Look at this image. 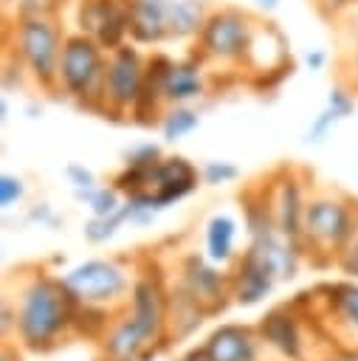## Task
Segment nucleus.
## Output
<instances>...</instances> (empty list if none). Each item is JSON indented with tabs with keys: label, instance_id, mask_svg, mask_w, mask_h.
Masks as SVG:
<instances>
[{
	"label": "nucleus",
	"instance_id": "f257e3e1",
	"mask_svg": "<svg viewBox=\"0 0 358 361\" xmlns=\"http://www.w3.org/2000/svg\"><path fill=\"white\" fill-rule=\"evenodd\" d=\"M65 37L68 31L54 11H14L6 25V48L23 62L28 79L45 93L59 87V56Z\"/></svg>",
	"mask_w": 358,
	"mask_h": 361
},
{
	"label": "nucleus",
	"instance_id": "f03ea898",
	"mask_svg": "<svg viewBox=\"0 0 358 361\" xmlns=\"http://www.w3.org/2000/svg\"><path fill=\"white\" fill-rule=\"evenodd\" d=\"M79 299L62 279L39 274L20 296L17 336L31 353H48L59 344V336L73 330V313Z\"/></svg>",
	"mask_w": 358,
	"mask_h": 361
},
{
	"label": "nucleus",
	"instance_id": "7ed1b4c3",
	"mask_svg": "<svg viewBox=\"0 0 358 361\" xmlns=\"http://www.w3.org/2000/svg\"><path fill=\"white\" fill-rule=\"evenodd\" d=\"M257 31L259 20L251 11L240 6H217L209 11L195 39V54L206 65H220L226 71H251Z\"/></svg>",
	"mask_w": 358,
	"mask_h": 361
},
{
	"label": "nucleus",
	"instance_id": "20e7f679",
	"mask_svg": "<svg viewBox=\"0 0 358 361\" xmlns=\"http://www.w3.org/2000/svg\"><path fill=\"white\" fill-rule=\"evenodd\" d=\"M107 51L82 31H68L59 56V93L76 104L101 113Z\"/></svg>",
	"mask_w": 358,
	"mask_h": 361
},
{
	"label": "nucleus",
	"instance_id": "39448f33",
	"mask_svg": "<svg viewBox=\"0 0 358 361\" xmlns=\"http://www.w3.org/2000/svg\"><path fill=\"white\" fill-rule=\"evenodd\" d=\"M304 245L327 254H344V248L358 234V203L344 195L321 192L304 203Z\"/></svg>",
	"mask_w": 358,
	"mask_h": 361
},
{
	"label": "nucleus",
	"instance_id": "423d86ee",
	"mask_svg": "<svg viewBox=\"0 0 358 361\" xmlns=\"http://www.w3.org/2000/svg\"><path fill=\"white\" fill-rule=\"evenodd\" d=\"M147 73V54L135 42H124L121 48L107 54L104 71V96H101V116L121 118L132 113Z\"/></svg>",
	"mask_w": 358,
	"mask_h": 361
},
{
	"label": "nucleus",
	"instance_id": "0eeeda50",
	"mask_svg": "<svg viewBox=\"0 0 358 361\" xmlns=\"http://www.w3.org/2000/svg\"><path fill=\"white\" fill-rule=\"evenodd\" d=\"M65 288L85 305H110L130 288V276L113 259H87L62 276Z\"/></svg>",
	"mask_w": 358,
	"mask_h": 361
},
{
	"label": "nucleus",
	"instance_id": "6e6552de",
	"mask_svg": "<svg viewBox=\"0 0 358 361\" xmlns=\"http://www.w3.org/2000/svg\"><path fill=\"white\" fill-rule=\"evenodd\" d=\"M132 0H76V31L93 37L107 54L130 42Z\"/></svg>",
	"mask_w": 358,
	"mask_h": 361
},
{
	"label": "nucleus",
	"instance_id": "1a4fd4ad",
	"mask_svg": "<svg viewBox=\"0 0 358 361\" xmlns=\"http://www.w3.org/2000/svg\"><path fill=\"white\" fill-rule=\"evenodd\" d=\"M200 169L183 158V155H163L155 166H152V178H149V192H144L152 206L161 212L183 197H189L197 186H200Z\"/></svg>",
	"mask_w": 358,
	"mask_h": 361
},
{
	"label": "nucleus",
	"instance_id": "9d476101",
	"mask_svg": "<svg viewBox=\"0 0 358 361\" xmlns=\"http://www.w3.org/2000/svg\"><path fill=\"white\" fill-rule=\"evenodd\" d=\"M265 192H268V200H271V209H273L279 231L296 248H302L304 245L302 220H304V203H307L304 183L296 178L293 169H279V180L273 186H265Z\"/></svg>",
	"mask_w": 358,
	"mask_h": 361
},
{
	"label": "nucleus",
	"instance_id": "9b49d317",
	"mask_svg": "<svg viewBox=\"0 0 358 361\" xmlns=\"http://www.w3.org/2000/svg\"><path fill=\"white\" fill-rule=\"evenodd\" d=\"M209 65L192 51L180 59H172L163 82L166 104H192L206 96L209 90Z\"/></svg>",
	"mask_w": 358,
	"mask_h": 361
},
{
	"label": "nucleus",
	"instance_id": "f8f14e48",
	"mask_svg": "<svg viewBox=\"0 0 358 361\" xmlns=\"http://www.w3.org/2000/svg\"><path fill=\"white\" fill-rule=\"evenodd\" d=\"M130 42L141 48H158L169 42V0L130 3Z\"/></svg>",
	"mask_w": 358,
	"mask_h": 361
},
{
	"label": "nucleus",
	"instance_id": "ddd939ff",
	"mask_svg": "<svg viewBox=\"0 0 358 361\" xmlns=\"http://www.w3.org/2000/svg\"><path fill=\"white\" fill-rule=\"evenodd\" d=\"M180 285L206 307V313H214L226 305V296L231 293V279L217 274L211 265H206L200 257H189L183 262V279Z\"/></svg>",
	"mask_w": 358,
	"mask_h": 361
},
{
	"label": "nucleus",
	"instance_id": "4468645a",
	"mask_svg": "<svg viewBox=\"0 0 358 361\" xmlns=\"http://www.w3.org/2000/svg\"><path fill=\"white\" fill-rule=\"evenodd\" d=\"M259 338L276 350L282 358L288 361H302L304 355V338H302V327L296 322V316L288 307H273L262 316L259 327H257Z\"/></svg>",
	"mask_w": 358,
	"mask_h": 361
},
{
	"label": "nucleus",
	"instance_id": "2eb2a0df",
	"mask_svg": "<svg viewBox=\"0 0 358 361\" xmlns=\"http://www.w3.org/2000/svg\"><path fill=\"white\" fill-rule=\"evenodd\" d=\"M259 341V333L245 324H220L217 330H211L203 350L209 361H257Z\"/></svg>",
	"mask_w": 358,
	"mask_h": 361
},
{
	"label": "nucleus",
	"instance_id": "dca6fc26",
	"mask_svg": "<svg viewBox=\"0 0 358 361\" xmlns=\"http://www.w3.org/2000/svg\"><path fill=\"white\" fill-rule=\"evenodd\" d=\"M155 344V336L130 313L104 338V361H147L152 353L149 347Z\"/></svg>",
	"mask_w": 358,
	"mask_h": 361
},
{
	"label": "nucleus",
	"instance_id": "f3484780",
	"mask_svg": "<svg viewBox=\"0 0 358 361\" xmlns=\"http://www.w3.org/2000/svg\"><path fill=\"white\" fill-rule=\"evenodd\" d=\"M228 279H231V296L240 305H257L259 299H265L271 293V288L276 282L273 271L257 257L254 248H248L237 259V268H234V274Z\"/></svg>",
	"mask_w": 358,
	"mask_h": 361
},
{
	"label": "nucleus",
	"instance_id": "a211bd4d",
	"mask_svg": "<svg viewBox=\"0 0 358 361\" xmlns=\"http://www.w3.org/2000/svg\"><path fill=\"white\" fill-rule=\"evenodd\" d=\"M209 11L206 0H169V42H195Z\"/></svg>",
	"mask_w": 358,
	"mask_h": 361
},
{
	"label": "nucleus",
	"instance_id": "6ab92c4d",
	"mask_svg": "<svg viewBox=\"0 0 358 361\" xmlns=\"http://www.w3.org/2000/svg\"><path fill=\"white\" fill-rule=\"evenodd\" d=\"M234 237H237V223L228 214H214L206 223V257L217 265L234 259Z\"/></svg>",
	"mask_w": 358,
	"mask_h": 361
},
{
	"label": "nucleus",
	"instance_id": "aec40b11",
	"mask_svg": "<svg viewBox=\"0 0 358 361\" xmlns=\"http://www.w3.org/2000/svg\"><path fill=\"white\" fill-rule=\"evenodd\" d=\"M327 296V307L330 313L352 333H358V285L355 282H335V285H324L321 288Z\"/></svg>",
	"mask_w": 358,
	"mask_h": 361
},
{
	"label": "nucleus",
	"instance_id": "412c9836",
	"mask_svg": "<svg viewBox=\"0 0 358 361\" xmlns=\"http://www.w3.org/2000/svg\"><path fill=\"white\" fill-rule=\"evenodd\" d=\"M161 135L163 141L175 144V141H183L186 135H192L197 127H200V113L192 107V104H169L161 116Z\"/></svg>",
	"mask_w": 358,
	"mask_h": 361
},
{
	"label": "nucleus",
	"instance_id": "4be33fe9",
	"mask_svg": "<svg viewBox=\"0 0 358 361\" xmlns=\"http://www.w3.org/2000/svg\"><path fill=\"white\" fill-rule=\"evenodd\" d=\"M73 197L79 203H85L90 209V217H107L113 214L118 206H121V192L110 183V186H101V183H93L87 189H73Z\"/></svg>",
	"mask_w": 358,
	"mask_h": 361
},
{
	"label": "nucleus",
	"instance_id": "5701e85b",
	"mask_svg": "<svg viewBox=\"0 0 358 361\" xmlns=\"http://www.w3.org/2000/svg\"><path fill=\"white\" fill-rule=\"evenodd\" d=\"M341 121H344V116H341L333 104L324 102V107L313 116V121H310V127H307V133H304V144H321Z\"/></svg>",
	"mask_w": 358,
	"mask_h": 361
},
{
	"label": "nucleus",
	"instance_id": "b1692460",
	"mask_svg": "<svg viewBox=\"0 0 358 361\" xmlns=\"http://www.w3.org/2000/svg\"><path fill=\"white\" fill-rule=\"evenodd\" d=\"M237 178H240V169L231 161H206L200 166V180L206 186H223V183H231Z\"/></svg>",
	"mask_w": 358,
	"mask_h": 361
},
{
	"label": "nucleus",
	"instance_id": "393cba45",
	"mask_svg": "<svg viewBox=\"0 0 358 361\" xmlns=\"http://www.w3.org/2000/svg\"><path fill=\"white\" fill-rule=\"evenodd\" d=\"M161 158H163V152H161V147L152 144V141L132 144V147L124 152V164H127V166H155Z\"/></svg>",
	"mask_w": 358,
	"mask_h": 361
},
{
	"label": "nucleus",
	"instance_id": "a878e982",
	"mask_svg": "<svg viewBox=\"0 0 358 361\" xmlns=\"http://www.w3.org/2000/svg\"><path fill=\"white\" fill-rule=\"evenodd\" d=\"M25 76H28V71L23 68V62L6 48V54H3V73H0V79H3V90L8 93L11 87H20V85L25 82Z\"/></svg>",
	"mask_w": 358,
	"mask_h": 361
},
{
	"label": "nucleus",
	"instance_id": "bb28decb",
	"mask_svg": "<svg viewBox=\"0 0 358 361\" xmlns=\"http://www.w3.org/2000/svg\"><path fill=\"white\" fill-rule=\"evenodd\" d=\"M23 195H25L23 178L3 172V175H0V206H3V209H11V206H17V203L23 200Z\"/></svg>",
	"mask_w": 358,
	"mask_h": 361
},
{
	"label": "nucleus",
	"instance_id": "cd10ccee",
	"mask_svg": "<svg viewBox=\"0 0 358 361\" xmlns=\"http://www.w3.org/2000/svg\"><path fill=\"white\" fill-rule=\"evenodd\" d=\"M65 180L70 183V189H87V186H93V183H96V175H93L85 164L70 161V164L65 166Z\"/></svg>",
	"mask_w": 358,
	"mask_h": 361
},
{
	"label": "nucleus",
	"instance_id": "c85d7f7f",
	"mask_svg": "<svg viewBox=\"0 0 358 361\" xmlns=\"http://www.w3.org/2000/svg\"><path fill=\"white\" fill-rule=\"evenodd\" d=\"M70 0H14V11H54L65 8Z\"/></svg>",
	"mask_w": 358,
	"mask_h": 361
},
{
	"label": "nucleus",
	"instance_id": "c756f323",
	"mask_svg": "<svg viewBox=\"0 0 358 361\" xmlns=\"http://www.w3.org/2000/svg\"><path fill=\"white\" fill-rule=\"evenodd\" d=\"M28 220H31V223H39V226H56V223H59V217L54 214V209H51L48 203H37V206H31Z\"/></svg>",
	"mask_w": 358,
	"mask_h": 361
},
{
	"label": "nucleus",
	"instance_id": "7c9ffc66",
	"mask_svg": "<svg viewBox=\"0 0 358 361\" xmlns=\"http://www.w3.org/2000/svg\"><path fill=\"white\" fill-rule=\"evenodd\" d=\"M341 268H344V274L358 276V234H355L352 243L344 248V254H341Z\"/></svg>",
	"mask_w": 358,
	"mask_h": 361
},
{
	"label": "nucleus",
	"instance_id": "2f4dec72",
	"mask_svg": "<svg viewBox=\"0 0 358 361\" xmlns=\"http://www.w3.org/2000/svg\"><path fill=\"white\" fill-rule=\"evenodd\" d=\"M327 51H321V48H310L307 54H304V65L310 68V71H324V65H327Z\"/></svg>",
	"mask_w": 358,
	"mask_h": 361
},
{
	"label": "nucleus",
	"instance_id": "473e14b6",
	"mask_svg": "<svg viewBox=\"0 0 358 361\" xmlns=\"http://www.w3.org/2000/svg\"><path fill=\"white\" fill-rule=\"evenodd\" d=\"M350 82L358 87V45H352V59H350Z\"/></svg>",
	"mask_w": 358,
	"mask_h": 361
},
{
	"label": "nucleus",
	"instance_id": "72a5a7b5",
	"mask_svg": "<svg viewBox=\"0 0 358 361\" xmlns=\"http://www.w3.org/2000/svg\"><path fill=\"white\" fill-rule=\"evenodd\" d=\"M178 361H209V355H206V350H189V353L180 355Z\"/></svg>",
	"mask_w": 358,
	"mask_h": 361
},
{
	"label": "nucleus",
	"instance_id": "f704fd0d",
	"mask_svg": "<svg viewBox=\"0 0 358 361\" xmlns=\"http://www.w3.org/2000/svg\"><path fill=\"white\" fill-rule=\"evenodd\" d=\"M11 319H17V313L11 316V305L6 302V305H3V333H8V327H11Z\"/></svg>",
	"mask_w": 358,
	"mask_h": 361
},
{
	"label": "nucleus",
	"instance_id": "c9c22d12",
	"mask_svg": "<svg viewBox=\"0 0 358 361\" xmlns=\"http://www.w3.org/2000/svg\"><path fill=\"white\" fill-rule=\"evenodd\" d=\"M254 3H257V6L262 8V11H273V8H276V6L282 3V0H254Z\"/></svg>",
	"mask_w": 358,
	"mask_h": 361
},
{
	"label": "nucleus",
	"instance_id": "e433bc0d",
	"mask_svg": "<svg viewBox=\"0 0 358 361\" xmlns=\"http://www.w3.org/2000/svg\"><path fill=\"white\" fill-rule=\"evenodd\" d=\"M3 361H20V355H17V350H11L8 344L3 347Z\"/></svg>",
	"mask_w": 358,
	"mask_h": 361
},
{
	"label": "nucleus",
	"instance_id": "4c0bfd02",
	"mask_svg": "<svg viewBox=\"0 0 358 361\" xmlns=\"http://www.w3.org/2000/svg\"><path fill=\"white\" fill-rule=\"evenodd\" d=\"M355 3H358V0H355Z\"/></svg>",
	"mask_w": 358,
	"mask_h": 361
}]
</instances>
